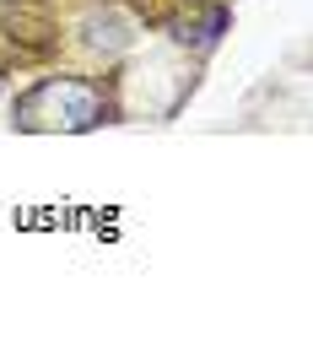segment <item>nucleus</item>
<instances>
[{"instance_id": "obj_1", "label": "nucleus", "mask_w": 313, "mask_h": 351, "mask_svg": "<svg viewBox=\"0 0 313 351\" xmlns=\"http://www.w3.org/2000/svg\"><path fill=\"white\" fill-rule=\"evenodd\" d=\"M103 114H108V103H103V92L92 87V82L54 76V82H38V87L16 103V130H65V135H76V130L103 125Z\"/></svg>"}]
</instances>
